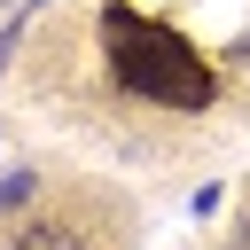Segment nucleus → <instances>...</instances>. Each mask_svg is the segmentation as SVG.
<instances>
[{
	"instance_id": "2",
	"label": "nucleus",
	"mask_w": 250,
	"mask_h": 250,
	"mask_svg": "<svg viewBox=\"0 0 250 250\" xmlns=\"http://www.w3.org/2000/svg\"><path fill=\"white\" fill-rule=\"evenodd\" d=\"M8 250H78V234H62V227H31V234H16Z\"/></svg>"
},
{
	"instance_id": "1",
	"label": "nucleus",
	"mask_w": 250,
	"mask_h": 250,
	"mask_svg": "<svg viewBox=\"0 0 250 250\" xmlns=\"http://www.w3.org/2000/svg\"><path fill=\"white\" fill-rule=\"evenodd\" d=\"M102 39H109V62H117V86L148 94V102H180V109H203L211 102V70L195 62V47L133 8H109L102 16Z\"/></svg>"
},
{
	"instance_id": "4",
	"label": "nucleus",
	"mask_w": 250,
	"mask_h": 250,
	"mask_svg": "<svg viewBox=\"0 0 250 250\" xmlns=\"http://www.w3.org/2000/svg\"><path fill=\"white\" fill-rule=\"evenodd\" d=\"M8 47H16V31H0V62H8Z\"/></svg>"
},
{
	"instance_id": "3",
	"label": "nucleus",
	"mask_w": 250,
	"mask_h": 250,
	"mask_svg": "<svg viewBox=\"0 0 250 250\" xmlns=\"http://www.w3.org/2000/svg\"><path fill=\"white\" fill-rule=\"evenodd\" d=\"M31 188H39V180H31V172H16V180H0V203H23Z\"/></svg>"
}]
</instances>
